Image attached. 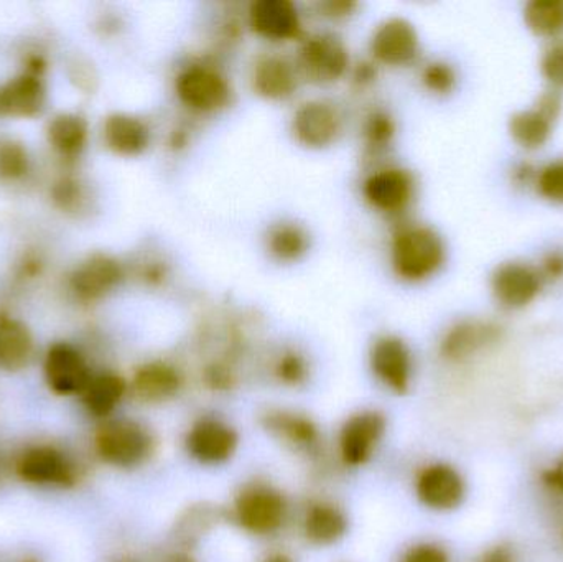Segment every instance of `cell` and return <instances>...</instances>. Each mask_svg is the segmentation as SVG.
Instances as JSON below:
<instances>
[{
	"label": "cell",
	"instance_id": "d6a6232c",
	"mask_svg": "<svg viewBox=\"0 0 563 562\" xmlns=\"http://www.w3.org/2000/svg\"><path fill=\"white\" fill-rule=\"evenodd\" d=\"M214 521H217V518H214L213 510L203 507L195 508L178 525V541L184 547H190L201 535L207 533L213 527Z\"/></svg>",
	"mask_w": 563,
	"mask_h": 562
},
{
	"label": "cell",
	"instance_id": "cb8c5ba5",
	"mask_svg": "<svg viewBox=\"0 0 563 562\" xmlns=\"http://www.w3.org/2000/svg\"><path fill=\"white\" fill-rule=\"evenodd\" d=\"M499 329L489 322H463L453 327L442 342V355L452 362L468 359L473 353L492 345L499 337Z\"/></svg>",
	"mask_w": 563,
	"mask_h": 562
},
{
	"label": "cell",
	"instance_id": "7a4b0ae2",
	"mask_svg": "<svg viewBox=\"0 0 563 562\" xmlns=\"http://www.w3.org/2000/svg\"><path fill=\"white\" fill-rule=\"evenodd\" d=\"M288 517V502L279 488L264 482L244 485L231 507L234 524L254 537L277 533Z\"/></svg>",
	"mask_w": 563,
	"mask_h": 562
},
{
	"label": "cell",
	"instance_id": "5b68a950",
	"mask_svg": "<svg viewBox=\"0 0 563 562\" xmlns=\"http://www.w3.org/2000/svg\"><path fill=\"white\" fill-rule=\"evenodd\" d=\"M175 91L181 104L200 114H213L231 101L230 82L213 66H187L177 76Z\"/></svg>",
	"mask_w": 563,
	"mask_h": 562
},
{
	"label": "cell",
	"instance_id": "484cf974",
	"mask_svg": "<svg viewBox=\"0 0 563 562\" xmlns=\"http://www.w3.org/2000/svg\"><path fill=\"white\" fill-rule=\"evenodd\" d=\"M128 393V383L115 373L106 372L92 376L81 393L86 411L95 418H109L121 405Z\"/></svg>",
	"mask_w": 563,
	"mask_h": 562
},
{
	"label": "cell",
	"instance_id": "d590c367",
	"mask_svg": "<svg viewBox=\"0 0 563 562\" xmlns=\"http://www.w3.org/2000/svg\"><path fill=\"white\" fill-rule=\"evenodd\" d=\"M422 81L430 91L445 95V92L452 91L453 86H455L456 76L452 66L443 62H433L423 68Z\"/></svg>",
	"mask_w": 563,
	"mask_h": 562
},
{
	"label": "cell",
	"instance_id": "603a6c76",
	"mask_svg": "<svg viewBox=\"0 0 563 562\" xmlns=\"http://www.w3.org/2000/svg\"><path fill=\"white\" fill-rule=\"evenodd\" d=\"M102 134H104L106 145L115 154L125 155V157L141 155L151 144L148 125L142 119L124 112L109 115Z\"/></svg>",
	"mask_w": 563,
	"mask_h": 562
},
{
	"label": "cell",
	"instance_id": "f6af8a7d",
	"mask_svg": "<svg viewBox=\"0 0 563 562\" xmlns=\"http://www.w3.org/2000/svg\"><path fill=\"white\" fill-rule=\"evenodd\" d=\"M167 562H195V560L187 551H180V553L170 554Z\"/></svg>",
	"mask_w": 563,
	"mask_h": 562
},
{
	"label": "cell",
	"instance_id": "60d3db41",
	"mask_svg": "<svg viewBox=\"0 0 563 562\" xmlns=\"http://www.w3.org/2000/svg\"><path fill=\"white\" fill-rule=\"evenodd\" d=\"M323 9H328V15L344 16L350 15L351 9H354V3H324Z\"/></svg>",
	"mask_w": 563,
	"mask_h": 562
},
{
	"label": "cell",
	"instance_id": "e0dca14e",
	"mask_svg": "<svg viewBox=\"0 0 563 562\" xmlns=\"http://www.w3.org/2000/svg\"><path fill=\"white\" fill-rule=\"evenodd\" d=\"M250 25L269 42H288L300 33V13L288 0H260L251 5Z\"/></svg>",
	"mask_w": 563,
	"mask_h": 562
},
{
	"label": "cell",
	"instance_id": "1f68e13d",
	"mask_svg": "<svg viewBox=\"0 0 563 562\" xmlns=\"http://www.w3.org/2000/svg\"><path fill=\"white\" fill-rule=\"evenodd\" d=\"M274 375L282 385L298 388L308 379L307 360L300 353L287 350L277 359L276 365H274Z\"/></svg>",
	"mask_w": 563,
	"mask_h": 562
},
{
	"label": "cell",
	"instance_id": "2e32d148",
	"mask_svg": "<svg viewBox=\"0 0 563 562\" xmlns=\"http://www.w3.org/2000/svg\"><path fill=\"white\" fill-rule=\"evenodd\" d=\"M121 264L109 254H91L71 274V289L86 302L102 299L122 280Z\"/></svg>",
	"mask_w": 563,
	"mask_h": 562
},
{
	"label": "cell",
	"instance_id": "ac0fdd59",
	"mask_svg": "<svg viewBox=\"0 0 563 562\" xmlns=\"http://www.w3.org/2000/svg\"><path fill=\"white\" fill-rule=\"evenodd\" d=\"M541 276L534 267L522 263L503 264L493 276V293L509 309L526 306L538 296Z\"/></svg>",
	"mask_w": 563,
	"mask_h": 562
},
{
	"label": "cell",
	"instance_id": "4fadbf2b",
	"mask_svg": "<svg viewBox=\"0 0 563 562\" xmlns=\"http://www.w3.org/2000/svg\"><path fill=\"white\" fill-rule=\"evenodd\" d=\"M465 492V482L452 465H427L416 478L417 498L429 510H455L462 505Z\"/></svg>",
	"mask_w": 563,
	"mask_h": 562
},
{
	"label": "cell",
	"instance_id": "d6986e66",
	"mask_svg": "<svg viewBox=\"0 0 563 562\" xmlns=\"http://www.w3.org/2000/svg\"><path fill=\"white\" fill-rule=\"evenodd\" d=\"M184 385L181 373L170 363L151 362L135 372L131 392L139 401L158 405L178 395Z\"/></svg>",
	"mask_w": 563,
	"mask_h": 562
},
{
	"label": "cell",
	"instance_id": "52a82bcc",
	"mask_svg": "<svg viewBox=\"0 0 563 562\" xmlns=\"http://www.w3.org/2000/svg\"><path fill=\"white\" fill-rule=\"evenodd\" d=\"M350 66L346 45L331 33L305 40L298 52V73L314 85H331L343 78Z\"/></svg>",
	"mask_w": 563,
	"mask_h": 562
},
{
	"label": "cell",
	"instance_id": "7bdbcfd3",
	"mask_svg": "<svg viewBox=\"0 0 563 562\" xmlns=\"http://www.w3.org/2000/svg\"><path fill=\"white\" fill-rule=\"evenodd\" d=\"M263 562H295L291 560L288 554L280 553V551H276V553H269L266 558H264Z\"/></svg>",
	"mask_w": 563,
	"mask_h": 562
},
{
	"label": "cell",
	"instance_id": "9c48e42d",
	"mask_svg": "<svg viewBox=\"0 0 563 562\" xmlns=\"http://www.w3.org/2000/svg\"><path fill=\"white\" fill-rule=\"evenodd\" d=\"M343 128L344 119L340 109L323 99L305 102L291 119L295 139L308 148L330 147L343 134Z\"/></svg>",
	"mask_w": 563,
	"mask_h": 562
},
{
	"label": "cell",
	"instance_id": "4316f807",
	"mask_svg": "<svg viewBox=\"0 0 563 562\" xmlns=\"http://www.w3.org/2000/svg\"><path fill=\"white\" fill-rule=\"evenodd\" d=\"M48 141L58 154L76 157L88 142V122L71 112L56 115L48 124Z\"/></svg>",
	"mask_w": 563,
	"mask_h": 562
},
{
	"label": "cell",
	"instance_id": "4dcf8cb0",
	"mask_svg": "<svg viewBox=\"0 0 563 562\" xmlns=\"http://www.w3.org/2000/svg\"><path fill=\"white\" fill-rule=\"evenodd\" d=\"M29 152L13 139L0 141V180H16L29 170Z\"/></svg>",
	"mask_w": 563,
	"mask_h": 562
},
{
	"label": "cell",
	"instance_id": "f546056e",
	"mask_svg": "<svg viewBox=\"0 0 563 562\" xmlns=\"http://www.w3.org/2000/svg\"><path fill=\"white\" fill-rule=\"evenodd\" d=\"M526 22L539 35L563 32V0H532L525 10Z\"/></svg>",
	"mask_w": 563,
	"mask_h": 562
},
{
	"label": "cell",
	"instance_id": "f1b7e54d",
	"mask_svg": "<svg viewBox=\"0 0 563 562\" xmlns=\"http://www.w3.org/2000/svg\"><path fill=\"white\" fill-rule=\"evenodd\" d=\"M310 240L307 231L295 223H279L271 228L267 250L279 263H297L307 254Z\"/></svg>",
	"mask_w": 563,
	"mask_h": 562
},
{
	"label": "cell",
	"instance_id": "e575fe53",
	"mask_svg": "<svg viewBox=\"0 0 563 562\" xmlns=\"http://www.w3.org/2000/svg\"><path fill=\"white\" fill-rule=\"evenodd\" d=\"M538 187L542 197L555 203H563V158L551 162L542 168Z\"/></svg>",
	"mask_w": 563,
	"mask_h": 562
},
{
	"label": "cell",
	"instance_id": "83f0119b",
	"mask_svg": "<svg viewBox=\"0 0 563 562\" xmlns=\"http://www.w3.org/2000/svg\"><path fill=\"white\" fill-rule=\"evenodd\" d=\"M554 119L555 115L538 104L534 109L516 112L509 122V129L515 141L522 147H541L551 135Z\"/></svg>",
	"mask_w": 563,
	"mask_h": 562
},
{
	"label": "cell",
	"instance_id": "d4e9b609",
	"mask_svg": "<svg viewBox=\"0 0 563 562\" xmlns=\"http://www.w3.org/2000/svg\"><path fill=\"white\" fill-rule=\"evenodd\" d=\"M33 359V337L29 327L12 317H0V370L22 372Z\"/></svg>",
	"mask_w": 563,
	"mask_h": 562
},
{
	"label": "cell",
	"instance_id": "f35d334b",
	"mask_svg": "<svg viewBox=\"0 0 563 562\" xmlns=\"http://www.w3.org/2000/svg\"><path fill=\"white\" fill-rule=\"evenodd\" d=\"M53 200L62 210H73V208L78 207L79 200H81L79 185L75 180H68V178L58 181L53 188Z\"/></svg>",
	"mask_w": 563,
	"mask_h": 562
},
{
	"label": "cell",
	"instance_id": "277c9868",
	"mask_svg": "<svg viewBox=\"0 0 563 562\" xmlns=\"http://www.w3.org/2000/svg\"><path fill=\"white\" fill-rule=\"evenodd\" d=\"M387 431L386 416L376 409H363L350 416L338 436V452L346 467H364L376 454Z\"/></svg>",
	"mask_w": 563,
	"mask_h": 562
},
{
	"label": "cell",
	"instance_id": "b9f144b4",
	"mask_svg": "<svg viewBox=\"0 0 563 562\" xmlns=\"http://www.w3.org/2000/svg\"><path fill=\"white\" fill-rule=\"evenodd\" d=\"M483 562H515L512 561L511 553H509L506 548H495V550L489 551L486 554L485 560Z\"/></svg>",
	"mask_w": 563,
	"mask_h": 562
},
{
	"label": "cell",
	"instance_id": "8992f818",
	"mask_svg": "<svg viewBox=\"0 0 563 562\" xmlns=\"http://www.w3.org/2000/svg\"><path fill=\"white\" fill-rule=\"evenodd\" d=\"M240 448V434L223 419L200 418L185 436V451L198 464L218 467L227 464Z\"/></svg>",
	"mask_w": 563,
	"mask_h": 562
},
{
	"label": "cell",
	"instance_id": "74e56055",
	"mask_svg": "<svg viewBox=\"0 0 563 562\" xmlns=\"http://www.w3.org/2000/svg\"><path fill=\"white\" fill-rule=\"evenodd\" d=\"M400 562H450L445 551L432 543H419L410 547L400 558Z\"/></svg>",
	"mask_w": 563,
	"mask_h": 562
},
{
	"label": "cell",
	"instance_id": "3957f363",
	"mask_svg": "<svg viewBox=\"0 0 563 562\" xmlns=\"http://www.w3.org/2000/svg\"><path fill=\"white\" fill-rule=\"evenodd\" d=\"M95 449L98 458L111 467L137 469L154 452V438L134 419H111L96 432Z\"/></svg>",
	"mask_w": 563,
	"mask_h": 562
},
{
	"label": "cell",
	"instance_id": "ba28073f",
	"mask_svg": "<svg viewBox=\"0 0 563 562\" xmlns=\"http://www.w3.org/2000/svg\"><path fill=\"white\" fill-rule=\"evenodd\" d=\"M20 481L38 487L68 488L76 484L75 464L68 455L53 445H35L26 449L15 464Z\"/></svg>",
	"mask_w": 563,
	"mask_h": 562
},
{
	"label": "cell",
	"instance_id": "7402d4cb",
	"mask_svg": "<svg viewBox=\"0 0 563 562\" xmlns=\"http://www.w3.org/2000/svg\"><path fill=\"white\" fill-rule=\"evenodd\" d=\"M45 104V86L40 75L23 73L0 86V114L9 118H32Z\"/></svg>",
	"mask_w": 563,
	"mask_h": 562
},
{
	"label": "cell",
	"instance_id": "bcb514c9",
	"mask_svg": "<svg viewBox=\"0 0 563 562\" xmlns=\"http://www.w3.org/2000/svg\"><path fill=\"white\" fill-rule=\"evenodd\" d=\"M118 562H137V561H134V560H122V561H118Z\"/></svg>",
	"mask_w": 563,
	"mask_h": 562
},
{
	"label": "cell",
	"instance_id": "6da1fadb",
	"mask_svg": "<svg viewBox=\"0 0 563 562\" xmlns=\"http://www.w3.org/2000/svg\"><path fill=\"white\" fill-rule=\"evenodd\" d=\"M394 273L407 283H422L445 263V244L432 228L410 224L397 231L390 247Z\"/></svg>",
	"mask_w": 563,
	"mask_h": 562
},
{
	"label": "cell",
	"instance_id": "836d02e7",
	"mask_svg": "<svg viewBox=\"0 0 563 562\" xmlns=\"http://www.w3.org/2000/svg\"><path fill=\"white\" fill-rule=\"evenodd\" d=\"M394 132H396V125L386 111H374L367 115L366 124H364V137L369 147H386L393 141Z\"/></svg>",
	"mask_w": 563,
	"mask_h": 562
},
{
	"label": "cell",
	"instance_id": "5bb4252c",
	"mask_svg": "<svg viewBox=\"0 0 563 562\" xmlns=\"http://www.w3.org/2000/svg\"><path fill=\"white\" fill-rule=\"evenodd\" d=\"M416 181L402 168H383L374 172L363 185L367 203L380 213H402L413 200Z\"/></svg>",
	"mask_w": 563,
	"mask_h": 562
},
{
	"label": "cell",
	"instance_id": "30bf717a",
	"mask_svg": "<svg viewBox=\"0 0 563 562\" xmlns=\"http://www.w3.org/2000/svg\"><path fill=\"white\" fill-rule=\"evenodd\" d=\"M369 366L374 378L394 395L409 392L413 376L412 353L399 337H379L371 346Z\"/></svg>",
	"mask_w": 563,
	"mask_h": 562
},
{
	"label": "cell",
	"instance_id": "ffe728a7",
	"mask_svg": "<svg viewBox=\"0 0 563 562\" xmlns=\"http://www.w3.org/2000/svg\"><path fill=\"white\" fill-rule=\"evenodd\" d=\"M305 538L313 547H333L343 540L350 530L346 511L331 502H317L305 511L301 524Z\"/></svg>",
	"mask_w": 563,
	"mask_h": 562
},
{
	"label": "cell",
	"instance_id": "9a60e30c",
	"mask_svg": "<svg viewBox=\"0 0 563 562\" xmlns=\"http://www.w3.org/2000/svg\"><path fill=\"white\" fill-rule=\"evenodd\" d=\"M371 53L377 62L387 66L409 65L419 53V35L412 23L393 16L384 20L371 38Z\"/></svg>",
	"mask_w": 563,
	"mask_h": 562
},
{
	"label": "cell",
	"instance_id": "7c38bea8",
	"mask_svg": "<svg viewBox=\"0 0 563 562\" xmlns=\"http://www.w3.org/2000/svg\"><path fill=\"white\" fill-rule=\"evenodd\" d=\"M263 428L271 438L298 454H317L321 444V432L317 422L291 409H269L264 412Z\"/></svg>",
	"mask_w": 563,
	"mask_h": 562
},
{
	"label": "cell",
	"instance_id": "ab89813d",
	"mask_svg": "<svg viewBox=\"0 0 563 562\" xmlns=\"http://www.w3.org/2000/svg\"><path fill=\"white\" fill-rule=\"evenodd\" d=\"M545 482L563 495V455L558 465L545 474Z\"/></svg>",
	"mask_w": 563,
	"mask_h": 562
},
{
	"label": "cell",
	"instance_id": "8fae6325",
	"mask_svg": "<svg viewBox=\"0 0 563 562\" xmlns=\"http://www.w3.org/2000/svg\"><path fill=\"white\" fill-rule=\"evenodd\" d=\"M43 373L48 388L59 396L81 395L92 378L85 356L69 343L49 346L43 362Z\"/></svg>",
	"mask_w": 563,
	"mask_h": 562
},
{
	"label": "cell",
	"instance_id": "ee69618b",
	"mask_svg": "<svg viewBox=\"0 0 563 562\" xmlns=\"http://www.w3.org/2000/svg\"><path fill=\"white\" fill-rule=\"evenodd\" d=\"M7 474H9V464H7V459L0 452V491H2L3 484H5Z\"/></svg>",
	"mask_w": 563,
	"mask_h": 562
},
{
	"label": "cell",
	"instance_id": "44dd1931",
	"mask_svg": "<svg viewBox=\"0 0 563 562\" xmlns=\"http://www.w3.org/2000/svg\"><path fill=\"white\" fill-rule=\"evenodd\" d=\"M254 91L271 101H284L298 86V68L280 55L257 59L253 69Z\"/></svg>",
	"mask_w": 563,
	"mask_h": 562
},
{
	"label": "cell",
	"instance_id": "8d00e7d4",
	"mask_svg": "<svg viewBox=\"0 0 563 562\" xmlns=\"http://www.w3.org/2000/svg\"><path fill=\"white\" fill-rule=\"evenodd\" d=\"M542 73L552 85L563 88V42L545 52L542 58Z\"/></svg>",
	"mask_w": 563,
	"mask_h": 562
}]
</instances>
